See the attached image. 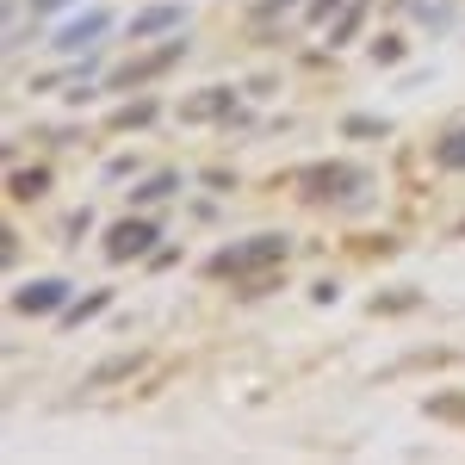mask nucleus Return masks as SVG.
Instances as JSON below:
<instances>
[{
    "instance_id": "1",
    "label": "nucleus",
    "mask_w": 465,
    "mask_h": 465,
    "mask_svg": "<svg viewBox=\"0 0 465 465\" xmlns=\"http://www.w3.org/2000/svg\"><path fill=\"white\" fill-rule=\"evenodd\" d=\"M155 242V230L149 223H124V230H112V254H137Z\"/></svg>"
},
{
    "instance_id": "2",
    "label": "nucleus",
    "mask_w": 465,
    "mask_h": 465,
    "mask_svg": "<svg viewBox=\"0 0 465 465\" xmlns=\"http://www.w3.org/2000/svg\"><path fill=\"white\" fill-rule=\"evenodd\" d=\"M56 298H63V286H56V280H44V286L19 292V311H44V304H56Z\"/></svg>"
},
{
    "instance_id": "3",
    "label": "nucleus",
    "mask_w": 465,
    "mask_h": 465,
    "mask_svg": "<svg viewBox=\"0 0 465 465\" xmlns=\"http://www.w3.org/2000/svg\"><path fill=\"white\" fill-rule=\"evenodd\" d=\"M100 25H106V19H100V13H94V19H81V25H69V32L56 37V44H74V37H94V32H100Z\"/></svg>"
},
{
    "instance_id": "4",
    "label": "nucleus",
    "mask_w": 465,
    "mask_h": 465,
    "mask_svg": "<svg viewBox=\"0 0 465 465\" xmlns=\"http://www.w3.org/2000/svg\"><path fill=\"white\" fill-rule=\"evenodd\" d=\"M162 25H174V6H155V13H149L137 32H162Z\"/></svg>"
},
{
    "instance_id": "5",
    "label": "nucleus",
    "mask_w": 465,
    "mask_h": 465,
    "mask_svg": "<svg viewBox=\"0 0 465 465\" xmlns=\"http://www.w3.org/2000/svg\"><path fill=\"white\" fill-rule=\"evenodd\" d=\"M440 155H447V162L460 168V162H465V137H447V143H440Z\"/></svg>"
}]
</instances>
